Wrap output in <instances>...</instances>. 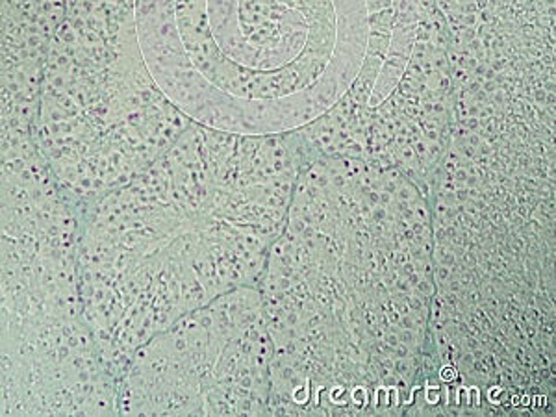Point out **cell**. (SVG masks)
Listing matches in <instances>:
<instances>
[{"label": "cell", "instance_id": "6da1fadb", "mask_svg": "<svg viewBox=\"0 0 556 417\" xmlns=\"http://www.w3.org/2000/svg\"><path fill=\"white\" fill-rule=\"evenodd\" d=\"M393 0H134L139 52L184 117L267 138L308 127L361 75Z\"/></svg>", "mask_w": 556, "mask_h": 417}]
</instances>
